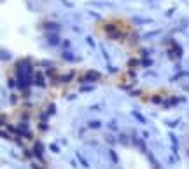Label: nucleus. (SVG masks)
<instances>
[{
	"label": "nucleus",
	"mask_w": 189,
	"mask_h": 169,
	"mask_svg": "<svg viewBox=\"0 0 189 169\" xmlns=\"http://www.w3.org/2000/svg\"><path fill=\"white\" fill-rule=\"evenodd\" d=\"M103 35L109 40H116V42H124L130 35V30L126 28V25L119 19H112V21H105L103 23Z\"/></svg>",
	"instance_id": "obj_1"
},
{
	"label": "nucleus",
	"mask_w": 189,
	"mask_h": 169,
	"mask_svg": "<svg viewBox=\"0 0 189 169\" xmlns=\"http://www.w3.org/2000/svg\"><path fill=\"white\" fill-rule=\"evenodd\" d=\"M100 73L98 72H93V70H89V72H84V75L81 77V82H96V80H100Z\"/></svg>",
	"instance_id": "obj_2"
},
{
	"label": "nucleus",
	"mask_w": 189,
	"mask_h": 169,
	"mask_svg": "<svg viewBox=\"0 0 189 169\" xmlns=\"http://www.w3.org/2000/svg\"><path fill=\"white\" fill-rule=\"evenodd\" d=\"M40 26H42V28H46V30H53V33H58L60 28H61L58 23H53V21H46V23H42Z\"/></svg>",
	"instance_id": "obj_3"
},
{
	"label": "nucleus",
	"mask_w": 189,
	"mask_h": 169,
	"mask_svg": "<svg viewBox=\"0 0 189 169\" xmlns=\"http://www.w3.org/2000/svg\"><path fill=\"white\" fill-rule=\"evenodd\" d=\"M33 82L37 84L39 87H46V80H44V75L42 72H35V77H33Z\"/></svg>",
	"instance_id": "obj_4"
},
{
	"label": "nucleus",
	"mask_w": 189,
	"mask_h": 169,
	"mask_svg": "<svg viewBox=\"0 0 189 169\" xmlns=\"http://www.w3.org/2000/svg\"><path fill=\"white\" fill-rule=\"evenodd\" d=\"M47 44H49V46H58V44H60L58 33H49V35H47Z\"/></svg>",
	"instance_id": "obj_5"
},
{
	"label": "nucleus",
	"mask_w": 189,
	"mask_h": 169,
	"mask_svg": "<svg viewBox=\"0 0 189 169\" xmlns=\"http://www.w3.org/2000/svg\"><path fill=\"white\" fill-rule=\"evenodd\" d=\"M133 143H135V145L138 146V148H140L142 152H147V148H145V143H144L142 139H138V138H137L135 134H133Z\"/></svg>",
	"instance_id": "obj_6"
},
{
	"label": "nucleus",
	"mask_w": 189,
	"mask_h": 169,
	"mask_svg": "<svg viewBox=\"0 0 189 169\" xmlns=\"http://www.w3.org/2000/svg\"><path fill=\"white\" fill-rule=\"evenodd\" d=\"M177 103H179V99H177V98H168V99L163 103V107H165V108H168V107H173V105H177Z\"/></svg>",
	"instance_id": "obj_7"
},
{
	"label": "nucleus",
	"mask_w": 189,
	"mask_h": 169,
	"mask_svg": "<svg viewBox=\"0 0 189 169\" xmlns=\"http://www.w3.org/2000/svg\"><path fill=\"white\" fill-rule=\"evenodd\" d=\"M74 77H75V72H68L67 75H61V82H65V84H67V82H70Z\"/></svg>",
	"instance_id": "obj_8"
},
{
	"label": "nucleus",
	"mask_w": 189,
	"mask_h": 169,
	"mask_svg": "<svg viewBox=\"0 0 189 169\" xmlns=\"http://www.w3.org/2000/svg\"><path fill=\"white\" fill-rule=\"evenodd\" d=\"M151 99H152V103H156V105H163V103H165V99L161 98V94H152Z\"/></svg>",
	"instance_id": "obj_9"
},
{
	"label": "nucleus",
	"mask_w": 189,
	"mask_h": 169,
	"mask_svg": "<svg viewBox=\"0 0 189 169\" xmlns=\"http://www.w3.org/2000/svg\"><path fill=\"white\" fill-rule=\"evenodd\" d=\"M63 59H65V61H77V58H75L72 52H68V51L63 52Z\"/></svg>",
	"instance_id": "obj_10"
},
{
	"label": "nucleus",
	"mask_w": 189,
	"mask_h": 169,
	"mask_svg": "<svg viewBox=\"0 0 189 169\" xmlns=\"http://www.w3.org/2000/svg\"><path fill=\"white\" fill-rule=\"evenodd\" d=\"M168 136H170V139H172V145H173V152H177V146H179V139L175 138V134H173V133H170Z\"/></svg>",
	"instance_id": "obj_11"
},
{
	"label": "nucleus",
	"mask_w": 189,
	"mask_h": 169,
	"mask_svg": "<svg viewBox=\"0 0 189 169\" xmlns=\"http://www.w3.org/2000/svg\"><path fill=\"white\" fill-rule=\"evenodd\" d=\"M95 89V86H91V84H86V86H82L81 89H79V93H89V91H93Z\"/></svg>",
	"instance_id": "obj_12"
},
{
	"label": "nucleus",
	"mask_w": 189,
	"mask_h": 169,
	"mask_svg": "<svg viewBox=\"0 0 189 169\" xmlns=\"http://www.w3.org/2000/svg\"><path fill=\"white\" fill-rule=\"evenodd\" d=\"M89 127H91V129H100V127H102V122H100V120H91V122H89Z\"/></svg>",
	"instance_id": "obj_13"
},
{
	"label": "nucleus",
	"mask_w": 189,
	"mask_h": 169,
	"mask_svg": "<svg viewBox=\"0 0 189 169\" xmlns=\"http://www.w3.org/2000/svg\"><path fill=\"white\" fill-rule=\"evenodd\" d=\"M131 21H133V23H138V25H145V23H151V19H140V17H133Z\"/></svg>",
	"instance_id": "obj_14"
},
{
	"label": "nucleus",
	"mask_w": 189,
	"mask_h": 169,
	"mask_svg": "<svg viewBox=\"0 0 189 169\" xmlns=\"http://www.w3.org/2000/svg\"><path fill=\"white\" fill-rule=\"evenodd\" d=\"M133 117H135V119H137L138 122H142V124H145V122H147V120H145V119L142 117V113H140V112H133Z\"/></svg>",
	"instance_id": "obj_15"
},
{
	"label": "nucleus",
	"mask_w": 189,
	"mask_h": 169,
	"mask_svg": "<svg viewBox=\"0 0 189 169\" xmlns=\"http://www.w3.org/2000/svg\"><path fill=\"white\" fill-rule=\"evenodd\" d=\"M137 65H140V61H138L137 58H131V59L128 61V66H130V68H133V66H137Z\"/></svg>",
	"instance_id": "obj_16"
},
{
	"label": "nucleus",
	"mask_w": 189,
	"mask_h": 169,
	"mask_svg": "<svg viewBox=\"0 0 189 169\" xmlns=\"http://www.w3.org/2000/svg\"><path fill=\"white\" fill-rule=\"evenodd\" d=\"M77 159H79V162H81V164H82V166H84V167H89V164H88V162H86V159H84V157H82V155H81V154H77Z\"/></svg>",
	"instance_id": "obj_17"
},
{
	"label": "nucleus",
	"mask_w": 189,
	"mask_h": 169,
	"mask_svg": "<svg viewBox=\"0 0 189 169\" xmlns=\"http://www.w3.org/2000/svg\"><path fill=\"white\" fill-rule=\"evenodd\" d=\"M109 155H110V159H112V162H117V160H119V157H117V154H116L114 150H109Z\"/></svg>",
	"instance_id": "obj_18"
},
{
	"label": "nucleus",
	"mask_w": 189,
	"mask_h": 169,
	"mask_svg": "<svg viewBox=\"0 0 189 169\" xmlns=\"http://www.w3.org/2000/svg\"><path fill=\"white\" fill-rule=\"evenodd\" d=\"M61 46H63V49H65V51H68V49H70V40H68V38H65V40L61 42Z\"/></svg>",
	"instance_id": "obj_19"
},
{
	"label": "nucleus",
	"mask_w": 189,
	"mask_h": 169,
	"mask_svg": "<svg viewBox=\"0 0 189 169\" xmlns=\"http://www.w3.org/2000/svg\"><path fill=\"white\" fill-rule=\"evenodd\" d=\"M151 65H152V59H149V58H145V59L142 61V66H145V68L151 66Z\"/></svg>",
	"instance_id": "obj_20"
},
{
	"label": "nucleus",
	"mask_w": 189,
	"mask_h": 169,
	"mask_svg": "<svg viewBox=\"0 0 189 169\" xmlns=\"http://www.w3.org/2000/svg\"><path fill=\"white\" fill-rule=\"evenodd\" d=\"M49 150H51V152H54V154H58V152H60V148H58L56 145H49Z\"/></svg>",
	"instance_id": "obj_21"
},
{
	"label": "nucleus",
	"mask_w": 189,
	"mask_h": 169,
	"mask_svg": "<svg viewBox=\"0 0 189 169\" xmlns=\"http://www.w3.org/2000/svg\"><path fill=\"white\" fill-rule=\"evenodd\" d=\"M86 42H88L91 47H95V40H93V37H86Z\"/></svg>",
	"instance_id": "obj_22"
},
{
	"label": "nucleus",
	"mask_w": 189,
	"mask_h": 169,
	"mask_svg": "<svg viewBox=\"0 0 189 169\" xmlns=\"http://www.w3.org/2000/svg\"><path fill=\"white\" fill-rule=\"evenodd\" d=\"M14 84H16V82H14V78H9V80H7V86H9V89H14Z\"/></svg>",
	"instance_id": "obj_23"
},
{
	"label": "nucleus",
	"mask_w": 189,
	"mask_h": 169,
	"mask_svg": "<svg viewBox=\"0 0 189 169\" xmlns=\"http://www.w3.org/2000/svg\"><path fill=\"white\" fill-rule=\"evenodd\" d=\"M47 119H49V115H47V113H40V120H42V122H46Z\"/></svg>",
	"instance_id": "obj_24"
},
{
	"label": "nucleus",
	"mask_w": 189,
	"mask_h": 169,
	"mask_svg": "<svg viewBox=\"0 0 189 169\" xmlns=\"http://www.w3.org/2000/svg\"><path fill=\"white\" fill-rule=\"evenodd\" d=\"M32 169H44V167H42V166H39L37 162H32Z\"/></svg>",
	"instance_id": "obj_25"
},
{
	"label": "nucleus",
	"mask_w": 189,
	"mask_h": 169,
	"mask_svg": "<svg viewBox=\"0 0 189 169\" xmlns=\"http://www.w3.org/2000/svg\"><path fill=\"white\" fill-rule=\"evenodd\" d=\"M177 124H179V120H172V122H168V125H170V127H175Z\"/></svg>",
	"instance_id": "obj_26"
},
{
	"label": "nucleus",
	"mask_w": 189,
	"mask_h": 169,
	"mask_svg": "<svg viewBox=\"0 0 189 169\" xmlns=\"http://www.w3.org/2000/svg\"><path fill=\"white\" fill-rule=\"evenodd\" d=\"M102 54H103V58H105V59L109 61V54H107V51H105V49H102Z\"/></svg>",
	"instance_id": "obj_27"
},
{
	"label": "nucleus",
	"mask_w": 189,
	"mask_h": 169,
	"mask_svg": "<svg viewBox=\"0 0 189 169\" xmlns=\"http://www.w3.org/2000/svg\"><path fill=\"white\" fill-rule=\"evenodd\" d=\"M40 129H42V131H46V129H47V124H46V122H42V124H40Z\"/></svg>",
	"instance_id": "obj_28"
},
{
	"label": "nucleus",
	"mask_w": 189,
	"mask_h": 169,
	"mask_svg": "<svg viewBox=\"0 0 189 169\" xmlns=\"http://www.w3.org/2000/svg\"><path fill=\"white\" fill-rule=\"evenodd\" d=\"M119 141H123V143H126V136L123 134V136H119Z\"/></svg>",
	"instance_id": "obj_29"
}]
</instances>
